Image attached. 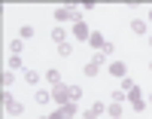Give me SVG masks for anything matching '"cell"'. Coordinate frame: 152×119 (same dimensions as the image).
Segmentation results:
<instances>
[{
	"label": "cell",
	"instance_id": "8",
	"mask_svg": "<svg viewBox=\"0 0 152 119\" xmlns=\"http://www.w3.org/2000/svg\"><path fill=\"white\" fill-rule=\"evenodd\" d=\"M52 40H55L58 46H61V43H67V31L61 28V24H55V28H52Z\"/></svg>",
	"mask_w": 152,
	"mask_h": 119
},
{
	"label": "cell",
	"instance_id": "9",
	"mask_svg": "<svg viewBox=\"0 0 152 119\" xmlns=\"http://www.w3.org/2000/svg\"><path fill=\"white\" fill-rule=\"evenodd\" d=\"M88 43H91V46H94V49L100 52V49H104V43H107V40H104V34H97V31H91V37H88Z\"/></svg>",
	"mask_w": 152,
	"mask_h": 119
},
{
	"label": "cell",
	"instance_id": "13",
	"mask_svg": "<svg viewBox=\"0 0 152 119\" xmlns=\"http://www.w3.org/2000/svg\"><path fill=\"white\" fill-rule=\"evenodd\" d=\"M131 31L143 37V34H146V21H143V18H134V21H131Z\"/></svg>",
	"mask_w": 152,
	"mask_h": 119
},
{
	"label": "cell",
	"instance_id": "6",
	"mask_svg": "<svg viewBox=\"0 0 152 119\" xmlns=\"http://www.w3.org/2000/svg\"><path fill=\"white\" fill-rule=\"evenodd\" d=\"M73 37H76V40H88V37H91L88 24H85V21H76V24H73Z\"/></svg>",
	"mask_w": 152,
	"mask_h": 119
},
{
	"label": "cell",
	"instance_id": "20",
	"mask_svg": "<svg viewBox=\"0 0 152 119\" xmlns=\"http://www.w3.org/2000/svg\"><path fill=\"white\" fill-rule=\"evenodd\" d=\"M12 79H15V76H12V70H3V76H0V83H3V89H6V86H12Z\"/></svg>",
	"mask_w": 152,
	"mask_h": 119
},
{
	"label": "cell",
	"instance_id": "7",
	"mask_svg": "<svg viewBox=\"0 0 152 119\" xmlns=\"http://www.w3.org/2000/svg\"><path fill=\"white\" fill-rule=\"evenodd\" d=\"M110 73H113V76H119V79H125V76H128L125 61H113V64H110Z\"/></svg>",
	"mask_w": 152,
	"mask_h": 119
},
{
	"label": "cell",
	"instance_id": "19",
	"mask_svg": "<svg viewBox=\"0 0 152 119\" xmlns=\"http://www.w3.org/2000/svg\"><path fill=\"white\" fill-rule=\"evenodd\" d=\"M113 52H116V46H113V43H110V40H107V43H104V49H100V55H104V58H110V55H113Z\"/></svg>",
	"mask_w": 152,
	"mask_h": 119
},
{
	"label": "cell",
	"instance_id": "17",
	"mask_svg": "<svg viewBox=\"0 0 152 119\" xmlns=\"http://www.w3.org/2000/svg\"><path fill=\"white\" fill-rule=\"evenodd\" d=\"M134 89H137V83H134V79H128V76H125V79H122V92L128 95V92H134Z\"/></svg>",
	"mask_w": 152,
	"mask_h": 119
},
{
	"label": "cell",
	"instance_id": "5",
	"mask_svg": "<svg viewBox=\"0 0 152 119\" xmlns=\"http://www.w3.org/2000/svg\"><path fill=\"white\" fill-rule=\"evenodd\" d=\"M100 67H104V55L97 52V55L85 64V76H97V73H100Z\"/></svg>",
	"mask_w": 152,
	"mask_h": 119
},
{
	"label": "cell",
	"instance_id": "18",
	"mask_svg": "<svg viewBox=\"0 0 152 119\" xmlns=\"http://www.w3.org/2000/svg\"><path fill=\"white\" fill-rule=\"evenodd\" d=\"M58 55H64V58L73 55V46H70V43H61V46H58Z\"/></svg>",
	"mask_w": 152,
	"mask_h": 119
},
{
	"label": "cell",
	"instance_id": "16",
	"mask_svg": "<svg viewBox=\"0 0 152 119\" xmlns=\"http://www.w3.org/2000/svg\"><path fill=\"white\" fill-rule=\"evenodd\" d=\"M9 49H12V55H18V52L24 49V40H18V37H15V40L9 43Z\"/></svg>",
	"mask_w": 152,
	"mask_h": 119
},
{
	"label": "cell",
	"instance_id": "14",
	"mask_svg": "<svg viewBox=\"0 0 152 119\" xmlns=\"http://www.w3.org/2000/svg\"><path fill=\"white\" fill-rule=\"evenodd\" d=\"M34 37V28H31V24H21V28H18V40H31Z\"/></svg>",
	"mask_w": 152,
	"mask_h": 119
},
{
	"label": "cell",
	"instance_id": "26",
	"mask_svg": "<svg viewBox=\"0 0 152 119\" xmlns=\"http://www.w3.org/2000/svg\"><path fill=\"white\" fill-rule=\"evenodd\" d=\"M149 101H152V95H149Z\"/></svg>",
	"mask_w": 152,
	"mask_h": 119
},
{
	"label": "cell",
	"instance_id": "1",
	"mask_svg": "<svg viewBox=\"0 0 152 119\" xmlns=\"http://www.w3.org/2000/svg\"><path fill=\"white\" fill-rule=\"evenodd\" d=\"M55 21H82V16H79V9H73V6H61V9H55Z\"/></svg>",
	"mask_w": 152,
	"mask_h": 119
},
{
	"label": "cell",
	"instance_id": "2",
	"mask_svg": "<svg viewBox=\"0 0 152 119\" xmlns=\"http://www.w3.org/2000/svg\"><path fill=\"white\" fill-rule=\"evenodd\" d=\"M3 110H6V113H12V116H21V110H24V107H21V101H15L6 89H3Z\"/></svg>",
	"mask_w": 152,
	"mask_h": 119
},
{
	"label": "cell",
	"instance_id": "22",
	"mask_svg": "<svg viewBox=\"0 0 152 119\" xmlns=\"http://www.w3.org/2000/svg\"><path fill=\"white\" fill-rule=\"evenodd\" d=\"M125 98H128V95H125V92H122V89H119V92H113V101H116V104H122Z\"/></svg>",
	"mask_w": 152,
	"mask_h": 119
},
{
	"label": "cell",
	"instance_id": "23",
	"mask_svg": "<svg viewBox=\"0 0 152 119\" xmlns=\"http://www.w3.org/2000/svg\"><path fill=\"white\" fill-rule=\"evenodd\" d=\"M40 119H52V116H49V113H46V116H40Z\"/></svg>",
	"mask_w": 152,
	"mask_h": 119
},
{
	"label": "cell",
	"instance_id": "10",
	"mask_svg": "<svg viewBox=\"0 0 152 119\" xmlns=\"http://www.w3.org/2000/svg\"><path fill=\"white\" fill-rule=\"evenodd\" d=\"M46 79H49V83H52V86H64V83H61V70H46Z\"/></svg>",
	"mask_w": 152,
	"mask_h": 119
},
{
	"label": "cell",
	"instance_id": "3",
	"mask_svg": "<svg viewBox=\"0 0 152 119\" xmlns=\"http://www.w3.org/2000/svg\"><path fill=\"white\" fill-rule=\"evenodd\" d=\"M104 113H107V107H104V101H97V104H91V107H88V110H82L79 116H82V119H100Z\"/></svg>",
	"mask_w": 152,
	"mask_h": 119
},
{
	"label": "cell",
	"instance_id": "21",
	"mask_svg": "<svg viewBox=\"0 0 152 119\" xmlns=\"http://www.w3.org/2000/svg\"><path fill=\"white\" fill-rule=\"evenodd\" d=\"M9 67H12V70H18V67H21V58H18V55H12V58H9Z\"/></svg>",
	"mask_w": 152,
	"mask_h": 119
},
{
	"label": "cell",
	"instance_id": "25",
	"mask_svg": "<svg viewBox=\"0 0 152 119\" xmlns=\"http://www.w3.org/2000/svg\"><path fill=\"white\" fill-rule=\"evenodd\" d=\"M149 21H152V12H149Z\"/></svg>",
	"mask_w": 152,
	"mask_h": 119
},
{
	"label": "cell",
	"instance_id": "4",
	"mask_svg": "<svg viewBox=\"0 0 152 119\" xmlns=\"http://www.w3.org/2000/svg\"><path fill=\"white\" fill-rule=\"evenodd\" d=\"M128 101H131V107H134V113H143V110H146V98H140V89H134V92H128Z\"/></svg>",
	"mask_w": 152,
	"mask_h": 119
},
{
	"label": "cell",
	"instance_id": "11",
	"mask_svg": "<svg viewBox=\"0 0 152 119\" xmlns=\"http://www.w3.org/2000/svg\"><path fill=\"white\" fill-rule=\"evenodd\" d=\"M37 104H49V101H52V92H46V89H37Z\"/></svg>",
	"mask_w": 152,
	"mask_h": 119
},
{
	"label": "cell",
	"instance_id": "12",
	"mask_svg": "<svg viewBox=\"0 0 152 119\" xmlns=\"http://www.w3.org/2000/svg\"><path fill=\"white\" fill-rule=\"evenodd\" d=\"M107 113H110L113 119H122V104H116V101H113V104H107Z\"/></svg>",
	"mask_w": 152,
	"mask_h": 119
},
{
	"label": "cell",
	"instance_id": "24",
	"mask_svg": "<svg viewBox=\"0 0 152 119\" xmlns=\"http://www.w3.org/2000/svg\"><path fill=\"white\" fill-rule=\"evenodd\" d=\"M149 70H152V61H149Z\"/></svg>",
	"mask_w": 152,
	"mask_h": 119
},
{
	"label": "cell",
	"instance_id": "15",
	"mask_svg": "<svg viewBox=\"0 0 152 119\" xmlns=\"http://www.w3.org/2000/svg\"><path fill=\"white\" fill-rule=\"evenodd\" d=\"M24 83H28V86H37V83H40V73H34V70H24Z\"/></svg>",
	"mask_w": 152,
	"mask_h": 119
}]
</instances>
